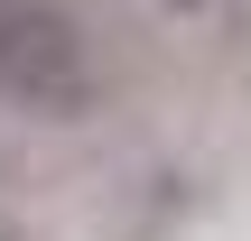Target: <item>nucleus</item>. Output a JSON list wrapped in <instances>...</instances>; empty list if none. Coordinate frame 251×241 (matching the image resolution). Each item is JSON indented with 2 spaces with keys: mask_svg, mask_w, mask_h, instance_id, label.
<instances>
[{
  "mask_svg": "<svg viewBox=\"0 0 251 241\" xmlns=\"http://www.w3.org/2000/svg\"><path fill=\"white\" fill-rule=\"evenodd\" d=\"M0 93L37 121H84L102 93V65L65 9H0Z\"/></svg>",
  "mask_w": 251,
  "mask_h": 241,
  "instance_id": "nucleus-1",
  "label": "nucleus"
},
{
  "mask_svg": "<svg viewBox=\"0 0 251 241\" xmlns=\"http://www.w3.org/2000/svg\"><path fill=\"white\" fill-rule=\"evenodd\" d=\"M158 9H205V0H158Z\"/></svg>",
  "mask_w": 251,
  "mask_h": 241,
  "instance_id": "nucleus-2",
  "label": "nucleus"
}]
</instances>
